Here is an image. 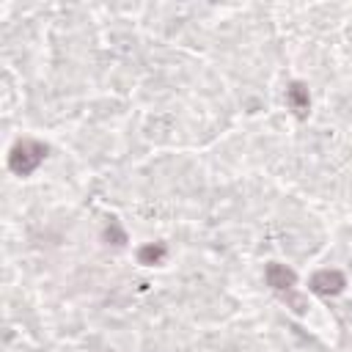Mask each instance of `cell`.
I'll list each match as a JSON object with an SVG mask.
<instances>
[{
    "instance_id": "7a4b0ae2",
    "label": "cell",
    "mask_w": 352,
    "mask_h": 352,
    "mask_svg": "<svg viewBox=\"0 0 352 352\" xmlns=\"http://www.w3.org/2000/svg\"><path fill=\"white\" fill-rule=\"evenodd\" d=\"M311 289L316 292V294H338L341 289H344V275L341 272H330V270H324V272H316L314 278H311Z\"/></svg>"
},
{
    "instance_id": "5b68a950",
    "label": "cell",
    "mask_w": 352,
    "mask_h": 352,
    "mask_svg": "<svg viewBox=\"0 0 352 352\" xmlns=\"http://www.w3.org/2000/svg\"><path fill=\"white\" fill-rule=\"evenodd\" d=\"M162 253H165V248H162V245H160L157 250H154V248H143V250H140V261H148V264H154V261H157Z\"/></svg>"
},
{
    "instance_id": "3957f363",
    "label": "cell",
    "mask_w": 352,
    "mask_h": 352,
    "mask_svg": "<svg viewBox=\"0 0 352 352\" xmlns=\"http://www.w3.org/2000/svg\"><path fill=\"white\" fill-rule=\"evenodd\" d=\"M267 280H270L272 289H289L294 283V275L280 264H270L267 267Z\"/></svg>"
},
{
    "instance_id": "277c9868",
    "label": "cell",
    "mask_w": 352,
    "mask_h": 352,
    "mask_svg": "<svg viewBox=\"0 0 352 352\" xmlns=\"http://www.w3.org/2000/svg\"><path fill=\"white\" fill-rule=\"evenodd\" d=\"M286 96H289V104H292V107H294L300 116L308 110V91H305L300 82H294V85L289 88V94H286Z\"/></svg>"
},
{
    "instance_id": "6da1fadb",
    "label": "cell",
    "mask_w": 352,
    "mask_h": 352,
    "mask_svg": "<svg viewBox=\"0 0 352 352\" xmlns=\"http://www.w3.org/2000/svg\"><path fill=\"white\" fill-rule=\"evenodd\" d=\"M44 154H47V146H41V143H36V140H22V143H16V148L11 151V168L25 176V173H30V170L44 160Z\"/></svg>"
}]
</instances>
